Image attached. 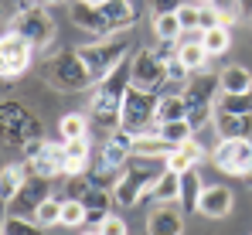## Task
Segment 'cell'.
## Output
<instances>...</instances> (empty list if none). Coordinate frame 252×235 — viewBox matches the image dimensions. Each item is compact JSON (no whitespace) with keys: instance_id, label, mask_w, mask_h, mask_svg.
Wrapping results in <instances>:
<instances>
[{"instance_id":"obj_1","label":"cell","mask_w":252,"mask_h":235,"mask_svg":"<svg viewBox=\"0 0 252 235\" xmlns=\"http://www.w3.org/2000/svg\"><path fill=\"white\" fill-rule=\"evenodd\" d=\"M129 89V68H116L109 78L95 82L92 89V99H89V119L106 126V130H116L120 116H123V96Z\"/></svg>"},{"instance_id":"obj_2","label":"cell","mask_w":252,"mask_h":235,"mask_svg":"<svg viewBox=\"0 0 252 235\" xmlns=\"http://www.w3.org/2000/svg\"><path fill=\"white\" fill-rule=\"evenodd\" d=\"M126 48H129V41H126L123 34H109V38H95V41H89V44H82L79 55H82L92 82H102V78L113 75V72L123 65Z\"/></svg>"},{"instance_id":"obj_3","label":"cell","mask_w":252,"mask_h":235,"mask_svg":"<svg viewBox=\"0 0 252 235\" xmlns=\"http://www.w3.org/2000/svg\"><path fill=\"white\" fill-rule=\"evenodd\" d=\"M44 78H48V85H55V89H62V92H82L89 85H95L92 75H89V68H85L82 55H79V48H75V51H58V55H51V58L44 62Z\"/></svg>"},{"instance_id":"obj_4","label":"cell","mask_w":252,"mask_h":235,"mask_svg":"<svg viewBox=\"0 0 252 235\" xmlns=\"http://www.w3.org/2000/svg\"><path fill=\"white\" fill-rule=\"evenodd\" d=\"M10 31H17L21 38H28L34 48H48L55 41V21L41 3H21V10L10 21Z\"/></svg>"},{"instance_id":"obj_5","label":"cell","mask_w":252,"mask_h":235,"mask_svg":"<svg viewBox=\"0 0 252 235\" xmlns=\"http://www.w3.org/2000/svg\"><path fill=\"white\" fill-rule=\"evenodd\" d=\"M120 126L133 130V133H150L157 126V96L154 92H140V89H126L123 96V116Z\"/></svg>"},{"instance_id":"obj_6","label":"cell","mask_w":252,"mask_h":235,"mask_svg":"<svg viewBox=\"0 0 252 235\" xmlns=\"http://www.w3.org/2000/svg\"><path fill=\"white\" fill-rule=\"evenodd\" d=\"M184 99H188V119H191V126L198 130V126H205L211 116H215V99H218V92H221V85H218V75L211 78H194V82H188L184 89Z\"/></svg>"},{"instance_id":"obj_7","label":"cell","mask_w":252,"mask_h":235,"mask_svg":"<svg viewBox=\"0 0 252 235\" xmlns=\"http://www.w3.org/2000/svg\"><path fill=\"white\" fill-rule=\"evenodd\" d=\"M129 85L140 92H157L160 85H167V65L160 62V55L154 48H136L133 62H129Z\"/></svg>"},{"instance_id":"obj_8","label":"cell","mask_w":252,"mask_h":235,"mask_svg":"<svg viewBox=\"0 0 252 235\" xmlns=\"http://www.w3.org/2000/svg\"><path fill=\"white\" fill-rule=\"evenodd\" d=\"M3 136H7V143L14 140L17 147H24V143H31V140H41L44 136V126L41 119L34 116L31 109H24L21 102H3Z\"/></svg>"},{"instance_id":"obj_9","label":"cell","mask_w":252,"mask_h":235,"mask_svg":"<svg viewBox=\"0 0 252 235\" xmlns=\"http://www.w3.org/2000/svg\"><path fill=\"white\" fill-rule=\"evenodd\" d=\"M31 51H34V44L28 38H21L17 31H7V34L0 38V72H3L7 82L14 75H24V72H28Z\"/></svg>"},{"instance_id":"obj_10","label":"cell","mask_w":252,"mask_h":235,"mask_svg":"<svg viewBox=\"0 0 252 235\" xmlns=\"http://www.w3.org/2000/svg\"><path fill=\"white\" fill-rule=\"evenodd\" d=\"M68 17H72V24H75L79 31H85V34H95V38H109V34H113V28H109L102 7H95V3L72 0V3H68Z\"/></svg>"},{"instance_id":"obj_11","label":"cell","mask_w":252,"mask_h":235,"mask_svg":"<svg viewBox=\"0 0 252 235\" xmlns=\"http://www.w3.org/2000/svg\"><path fill=\"white\" fill-rule=\"evenodd\" d=\"M232 208H235V195H232V188H225V184H208V188L201 191V198H198V215H205L211 222L228 218Z\"/></svg>"},{"instance_id":"obj_12","label":"cell","mask_w":252,"mask_h":235,"mask_svg":"<svg viewBox=\"0 0 252 235\" xmlns=\"http://www.w3.org/2000/svg\"><path fill=\"white\" fill-rule=\"evenodd\" d=\"M44 198H51V195H48V177H41V174H31V177H28V184L21 188V195L7 204V211H10V215L34 218V211H38V204H41Z\"/></svg>"},{"instance_id":"obj_13","label":"cell","mask_w":252,"mask_h":235,"mask_svg":"<svg viewBox=\"0 0 252 235\" xmlns=\"http://www.w3.org/2000/svg\"><path fill=\"white\" fill-rule=\"evenodd\" d=\"M147 235H184V208L174 204H157L147 215Z\"/></svg>"},{"instance_id":"obj_14","label":"cell","mask_w":252,"mask_h":235,"mask_svg":"<svg viewBox=\"0 0 252 235\" xmlns=\"http://www.w3.org/2000/svg\"><path fill=\"white\" fill-rule=\"evenodd\" d=\"M82 201H85V225H89V229H99V225L109 218V208H113V191H109V188L92 184V188H89V195H85Z\"/></svg>"},{"instance_id":"obj_15","label":"cell","mask_w":252,"mask_h":235,"mask_svg":"<svg viewBox=\"0 0 252 235\" xmlns=\"http://www.w3.org/2000/svg\"><path fill=\"white\" fill-rule=\"evenodd\" d=\"M89 164H92V147L89 140H65V177L72 174H89Z\"/></svg>"},{"instance_id":"obj_16","label":"cell","mask_w":252,"mask_h":235,"mask_svg":"<svg viewBox=\"0 0 252 235\" xmlns=\"http://www.w3.org/2000/svg\"><path fill=\"white\" fill-rule=\"evenodd\" d=\"M28 177H31L28 164H7V167L0 170V201L10 204L14 198L21 195V188L28 184Z\"/></svg>"},{"instance_id":"obj_17","label":"cell","mask_w":252,"mask_h":235,"mask_svg":"<svg viewBox=\"0 0 252 235\" xmlns=\"http://www.w3.org/2000/svg\"><path fill=\"white\" fill-rule=\"evenodd\" d=\"M102 14H106L113 34H123V31H129L136 24V7L129 0H106L102 3Z\"/></svg>"},{"instance_id":"obj_18","label":"cell","mask_w":252,"mask_h":235,"mask_svg":"<svg viewBox=\"0 0 252 235\" xmlns=\"http://www.w3.org/2000/svg\"><path fill=\"white\" fill-rule=\"evenodd\" d=\"M147 198L154 201V204H181V174L177 170H164L157 181H154V188L147 191Z\"/></svg>"},{"instance_id":"obj_19","label":"cell","mask_w":252,"mask_h":235,"mask_svg":"<svg viewBox=\"0 0 252 235\" xmlns=\"http://www.w3.org/2000/svg\"><path fill=\"white\" fill-rule=\"evenodd\" d=\"M215 130H218V136H235V140H252V113L249 116H232V113H218L215 109Z\"/></svg>"},{"instance_id":"obj_20","label":"cell","mask_w":252,"mask_h":235,"mask_svg":"<svg viewBox=\"0 0 252 235\" xmlns=\"http://www.w3.org/2000/svg\"><path fill=\"white\" fill-rule=\"evenodd\" d=\"M143 198H147V188L123 170V177H120L116 188H113V204H116V208H133V204H140Z\"/></svg>"},{"instance_id":"obj_21","label":"cell","mask_w":252,"mask_h":235,"mask_svg":"<svg viewBox=\"0 0 252 235\" xmlns=\"http://www.w3.org/2000/svg\"><path fill=\"white\" fill-rule=\"evenodd\" d=\"M218 85L221 92H252V72L246 65H228L218 72Z\"/></svg>"},{"instance_id":"obj_22","label":"cell","mask_w":252,"mask_h":235,"mask_svg":"<svg viewBox=\"0 0 252 235\" xmlns=\"http://www.w3.org/2000/svg\"><path fill=\"white\" fill-rule=\"evenodd\" d=\"M174 119H188L184 92H167V96L157 99V123H174Z\"/></svg>"},{"instance_id":"obj_23","label":"cell","mask_w":252,"mask_h":235,"mask_svg":"<svg viewBox=\"0 0 252 235\" xmlns=\"http://www.w3.org/2000/svg\"><path fill=\"white\" fill-rule=\"evenodd\" d=\"M205 191V184H201V174L191 167V170H184L181 174V208H184V215L188 211H198V198Z\"/></svg>"},{"instance_id":"obj_24","label":"cell","mask_w":252,"mask_h":235,"mask_svg":"<svg viewBox=\"0 0 252 235\" xmlns=\"http://www.w3.org/2000/svg\"><path fill=\"white\" fill-rule=\"evenodd\" d=\"M215 109L218 113H232V116H249L252 113V92H218Z\"/></svg>"},{"instance_id":"obj_25","label":"cell","mask_w":252,"mask_h":235,"mask_svg":"<svg viewBox=\"0 0 252 235\" xmlns=\"http://www.w3.org/2000/svg\"><path fill=\"white\" fill-rule=\"evenodd\" d=\"M154 133H157L160 140H167L170 147H181L184 140L194 136V126H191V119H174V123H157Z\"/></svg>"},{"instance_id":"obj_26","label":"cell","mask_w":252,"mask_h":235,"mask_svg":"<svg viewBox=\"0 0 252 235\" xmlns=\"http://www.w3.org/2000/svg\"><path fill=\"white\" fill-rule=\"evenodd\" d=\"M177 58H181V65L188 72H205V65H208V51H205L201 41H184L177 48Z\"/></svg>"},{"instance_id":"obj_27","label":"cell","mask_w":252,"mask_h":235,"mask_svg":"<svg viewBox=\"0 0 252 235\" xmlns=\"http://www.w3.org/2000/svg\"><path fill=\"white\" fill-rule=\"evenodd\" d=\"M201 44H205V51H208V58H218V55H225L228 48H232V31L221 24V28H208V31H201Z\"/></svg>"},{"instance_id":"obj_28","label":"cell","mask_w":252,"mask_h":235,"mask_svg":"<svg viewBox=\"0 0 252 235\" xmlns=\"http://www.w3.org/2000/svg\"><path fill=\"white\" fill-rule=\"evenodd\" d=\"M58 136L62 140L89 136V116H82V113H65V116L58 119Z\"/></svg>"},{"instance_id":"obj_29","label":"cell","mask_w":252,"mask_h":235,"mask_svg":"<svg viewBox=\"0 0 252 235\" xmlns=\"http://www.w3.org/2000/svg\"><path fill=\"white\" fill-rule=\"evenodd\" d=\"M62 204H65V198H44L41 204H38V211H34V222L41 225V229H51V225H62Z\"/></svg>"},{"instance_id":"obj_30","label":"cell","mask_w":252,"mask_h":235,"mask_svg":"<svg viewBox=\"0 0 252 235\" xmlns=\"http://www.w3.org/2000/svg\"><path fill=\"white\" fill-rule=\"evenodd\" d=\"M184 34L177 14H154V38L157 41H177Z\"/></svg>"},{"instance_id":"obj_31","label":"cell","mask_w":252,"mask_h":235,"mask_svg":"<svg viewBox=\"0 0 252 235\" xmlns=\"http://www.w3.org/2000/svg\"><path fill=\"white\" fill-rule=\"evenodd\" d=\"M44 229L34 218H24V215H3V235H41Z\"/></svg>"},{"instance_id":"obj_32","label":"cell","mask_w":252,"mask_h":235,"mask_svg":"<svg viewBox=\"0 0 252 235\" xmlns=\"http://www.w3.org/2000/svg\"><path fill=\"white\" fill-rule=\"evenodd\" d=\"M62 225L65 229H82L85 225V201L65 198V204H62Z\"/></svg>"},{"instance_id":"obj_33","label":"cell","mask_w":252,"mask_h":235,"mask_svg":"<svg viewBox=\"0 0 252 235\" xmlns=\"http://www.w3.org/2000/svg\"><path fill=\"white\" fill-rule=\"evenodd\" d=\"M198 14H201V31H208V28H221V24H225V10H221L215 0L198 3Z\"/></svg>"},{"instance_id":"obj_34","label":"cell","mask_w":252,"mask_h":235,"mask_svg":"<svg viewBox=\"0 0 252 235\" xmlns=\"http://www.w3.org/2000/svg\"><path fill=\"white\" fill-rule=\"evenodd\" d=\"M177 21H181V28H184V31H201V14H198V3H194V0H184V3L177 7Z\"/></svg>"},{"instance_id":"obj_35","label":"cell","mask_w":252,"mask_h":235,"mask_svg":"<svg viewBox=\"0 0 252 235\" xmlns=\"http://www.w3.org/2000/svg\"><path fill=\"white\" fill-rule=\"evenodd\" d=\"M174 150H181L191 164H201V160H205V147H201L194 136H191V140H184V143H181V147H174Z\"/></svg>"},{"instance_id":"obj_36","label":"cell","mask_w":252,"mask_h":235,"mask_svg":"<svg viewBox=\"0 0 252 235\" xmlns=\"http://www.w3.org/2000/svg\"><path fill=\"white\" fill-rule=\"evenodd\" d=\"M188 75H191V72L181 65V58H170V62H167V85H170V82H177V85H188Z\"/></svg>"},{"instance_id":"obj_37","label":"cell","mask_w":252,"mask_h":235,"mask_svg":"<svg viewBox=\"0 0 252 235\" xmlns=\"http://www.w3.org/2000/svg\"><path fill=\"white\" fill-rule=\"evenodd\" d=\"M99 235H129V229H126V222L120 215H109V218L99 225Z\"/></svg>"},{"instance_id":"obj_38","label":"cell","mask_w":252,"mask_h":235,"mask_svg":"<svg viewBox=\"0 0 252 235\" xmlns=\"http://www.w3.org/2000/svg\"><path fill=\"white\" fill-rule=\"evenodd\" d=\"M194 164L188 160V157L181 154V150H170L167 154V170H177V174H184V170H191Z\"/></svg>"},{"instance_id":"obj_39","label":"cell","mask_w":252,"mask_h":235,"mask_svg":"<svg viewBox=\"0 0 252 235\" xmlns=\"http://www.w3.org/2000/svg\"><path fill=\"white\" fill-rule=\"evenodd\" d=\"M184 0H150V7H154V14H177V7H181Z\"/></svg>"},{"instance_id":"obj_40","label":"cell","mask_w":252,"mask_h":235,"mask_svg":"<svg viewBox=\"0 0 252 235\" xmlns=\"http://www.w3.org/2000/svg\"><path fill=\"white\" fill-rule=\"evenodd\" d=\"M239 10H242V17L252 24V0H239Z\"/></svg>"},{"instance_id":"obj_41","label":"cell","mask_w":252,"mask_h":235,"mask_svg":"<svg viewBox=\"0 0 252 235\" xmlns=\"http://www.w3.org/2000/svg\"><path fill=\"white\" fill-rule=\"evenodd\" d=\"M34 3H41V7H51V3H65V0H34Z\"/></svg>"},{"instance_id":"obj_42","label":"cell","mask_w":252,"mask_h":235,"mask_svg":"<svg viewBox=\"0 0 252 235\" xmlns=\"http://www.w3.org/2000/svg\"><path fill=\"white\" fill-rule=\"evenodd\" d=\"M79 235H99V229H85V232H79Z\"/></svg>"},{"instance_id":"obj_43","label":"cell","mask_w":252,"mask_h":235,"mask_svg":"<svg viewBox=\"0 0 252 235\" xmlns=\"http://www.w3.org/2000/svg\"><path fill=\"white\" fill-rule=\"evenodd\" d=\"M246 181H249V184H252V164H249V170H246Z\"/></svg>"},{"instance_id":"obj_44","label":"cell","mask_w":252,"mask_h":235,"mask_svg":"<svg viewBox=\"0 0 252 235\" xmlns=\"http://www.w3.org/2000/svg\"><path fill=\"white\" fill-rule=\"evenodd\" d=\"M85 3H95V7H102V3H106V0H85Z\"/></svg>"}]
</instances>
